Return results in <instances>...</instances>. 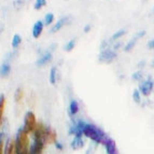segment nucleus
Here are the masks:
<instances>
[{"label": "nucleus", "instance_id": "1", "mask_svg": "<svg viewBox=\"0 0 154 154\" xmlns=\"http://www.w3.org/2000/svg\"><path fill=\"white\" fill-rule=\"evenodd\" d=\"M83 135L86 136L88 138L92 139L97 143H105L106 139L108 137L106 136V134L103 131L92 124H85L84 128H83Z\"/></svg>", "mask_w": 154, "mask_h": 154}, {"label": "nucleus", "instance_id": "2", "mask_svg": "<svg viewBox=\"0 0 154 154\" xmlns=\"http://www.w3.org/2000/svg\"><path fill=\"white\" fill-rule=\"evenodd\" d=\"M16 143V152L17 154H29V140H28V134L22 128L17 131L15 139Z\"/></svg>", "mask_w": 154, "mask_h": 154}, {"label": "nucleus", "instance_id": "3", "mask_svg": "<svg viewBox=\"0 0 154 154\" xmlns=\"http://www.w3.org/2000/svg\"><path fill=\"white\" fill-rule=\"evenodd\" d=\"M36 127H37L36 116H35V113H33V112H31V111H28V112L26 113L25 119H24L23 129L27 134H29V133H32V131H35Z\"/></svg>", "mask_w": 154, "mask_h": 154}, {"label": "nucleus", "instance_id": "4", "mask_svg": "<svg viewBox=\"0 0 154 154\" xmlns=\"http://www.w3.org/2000/svg\"><path fill=\"white\" fill-rule=\"evenodd\" d=\"M116 58V53L109 49L105 50V51H101V53L98 55V62L103 63V64H110Z\"/></svg>", "mask_w": 154, "mask_h": 154}, {"label": "nucleus", "instance_id": "5", "mask_svg": "<svg viewBox=\"0 0 154 154\" xmlns=\"http://www.w3.org/2000/svg\"><path fill=\"white\" fill-rule=\"evenodd\" d=\"M44 146V141L40 140V139H35L33 143L30 146V150H29V154H41L42 150Z\"/></svg>", "mask_w": 154, "mask_h": 154}, {"label": "nucleus", "instance_id": "6", "mask_svg": "<svg viewBox=\"0 0 154 154\" xmlns=\"http://www.w3.org/2000/svg\"><path fill=\"white\" fill-rule=\"evenodd\" d=\"M146 35V31L144 30H140L138 31V32L135 35V37H133V38L131 39V41L128 42V43L126 44L125 48H124V51L125 52H129L131 51V49H134V46H135V44L137 43V41H138V39L142 38V37Z\"/></svg>", "mask_w": 154, "mask_h": 154}, {"label": "nucleus", "instance_id": "7", "mask_svg": "<svg viewBox=\"0 0 154 154\" xmlns=\"http://www.w3.org/2000/svg\"><path fill=\"white\" fill-rule=\"evenodd\" d=\"M153 85H154V83L152 82L151 80H148L146 82L141 83L140 86H139L140 93H141L143 96H149L150 94H151L152 90H153Z\"/></svg>", "mask_w": 154, "mask_h": 154}, {"label": "nucleus", "instance_id": "8", "mask_svg": "<svg viewBox=\"0 0 154 154\" xmlns=\"http://www.w3.org/2000/svg\"><path fill=\"white\" fill-rule=\"evenodd\" d=\"M56 139H57V134L54 129L48 128L46 129L45 136H44V143L52 144V143H56Z\"/></svg>", "mask_w": 154, "mask_h": 154}, {"label": "nucleus", "instance_id": "9", "mask_svg": "<svg viewBox=\"0 0 154 154\" xmlns=\"http://www.w3.org/2000/svg\"><path fill=\"white\" fill-rule=\"evenodd\" d=\"M103 146H106V150H107V153L108 154H119L118 148H116V144L113 139L107 138L105 143H103Z\"/></svg>", "mask_w": 154, "mask_h": 154}, {"label": "nucleus", "instance_id": "10", "mask_svg": "<svg viewBox=\"0 0 154 154\" xmlns=\"http://www.w3.org/2000/svg\"><path fill=\"white\" fill-rule=\"evenodd\" d=\"M42 30H43V23L41 21H38L35 23L33 25V28H32V36L33 38H39V37L41 36Z\"/></svg>", "mask_w": 154, "mask_h": 154}, {"label": "nucleus", "instance_id": "11", "mask_svg": "<svg viewBox=\"0 0 154 154\" xmlns=\"http://www.w3.org/2000/svg\"><path fill=\"white\" fill-rule=\"evenodd\" d=\"M69 21V16H66V17H62L60 20H58V21L56 22V24H55L53 27L51 28V33H54V32H56V31H58L59 29L62 28L63 26L64 25H66L67 24V22Z\"/></svg>", "mask_w": 154, "mask_h": 154}, {"label": "nucleus", "instance_id": "12", "mask_svg": "<svg viewBox=\"0 0 154 154\" xmlns=\"http://www.w3.org/2000/svg\"><path fill=\"white\" fill-rule=\"evenodd\" d=\"M70 146H71L73 150H79V149H81V148H83V146H84V141H83L82 137H78V136L75 137L73 140L71 141Z\"/></svg>", "mask_w": 154, "mask_h": 154}, {"label": "nucleus", "instance_id": "13", "mask_svg": "<svg viewBox=\"0 0 154 154\" xmlns=\"http://www.w3.org/2000/svg\"><path fill=\"white\" fill-rule=\"evenodd\" d=\"M51 60H52V54L50 52H46L45 54H43L37 60V65L38 66H44V65H46L48 63L51 62Z\"/></svg>", "mask_w": 154, "mask_h": 154}, {"label": "nucleus", "instance_id": "14", "mask_svg": "<svg viewBox=\"0 0 154 154\" xmlns=\"http://www.w3.org/2000/svg\"><path fill=\"white\" fill-rule=\"evenodd\" d=\"M5 154H17V152H16L15 141L9 139L8 143H7V149H5Z\"/></svg>", "mask_w": 154, "mask_h": 154}, {"label": "nucleus", "instance_id": "15", "mask_svg": "<svg viewBox=\"0 0 154 154\" xmlns=\"http://www.w3.org/2000/svg\"><path fill=\"white\" fill-rule=\"evenodd\" d=\"M78 111H79V105L75 100H71V103H70V106H69V112L71 116H75L77 114Z\"/></svg>", "mask_w": 154, "mask_h": 154}, {"label": "nucleus", "instance_id": "16", "mask_svg": "<svg viewBox=\"0 0 154 154\" xmlns=\"http://www.w3.org/2000/svg\"><path fill=\"white\" fill-rule=\"evenodd\" d=\"M10 70H11V67L9 64H2L1 66V77H8V75L10 73Z\"/></svg>", "mask_w": 154, "mask_h": 154}, {"label": "nucleus", "instance_id": "17", "mask_svg": "<svg viewBox=\"0 0 154 154\" xmlns=\"http://www.w3.org/2000/svg\"><path fill=\"white\" fill-rule=\"evenodd\" d=\"M56 71L57 70L55 67H53L51 69V71H50V83L53 85L56 83Z\"/></svg>", "mask_w": 154, "mask_h": 154}, {"label": "nucleus", "instance_id": "18", "mask_svg": "<svg viewBox=\"0 0 154 154\" xmlns=\"http://www.w3.org/2000/svg\"><path fill=\"white\" fill-rule=\"evenodd\" d=\"M22 42V38L20 37V35H14L13 36V39H12V46L13 49H16Z\"/></svg>", "mask_w": 154, "mask_h": 154}, {"label": "nucleus", "instance_id": "19", "mask_svg": "<svg viewBox=\"0 0 154 154\" xmlns=\"http://www.w3.org/2000/svg\"><path fill=\"white\" fill-rule=\"evenodd\" d=\"M5 96L1 95V97H0V118H1V120H2L3 113H5Z\"/></svg>", "mask_w": 154, "mask_h": 154}, {"label": "nucleus", "instance_id": "20", "mask_svg": "<svg viewBox=\"0 0 154 154\" xmlns=\"http://www.w3.org/2000/svg\"><path fill=\"white\" fill-rule=\"evenodd\" d=\"M75 45V39H72V40H70L69 42H67L64 49H65V51H66V52H70V51H72V50H73Z\"/></svg>", "mask_w": 154, "mask_h": 154}, {"label": "nucleus", "instance_id": "21", "mask_svg": "<svg viewBox=\"0 0 154 154\" xmlns=\"http://www.w3.org/2000/svg\"><path fill=\"white\" fill-rule=\"evenodd\" d=\"M45 5H46V0H36V2L33 5V9L35 10H40Z\"/></svg>", "mask_w": 154, "mask_h": 154}, {"label": "nucleus", "instance_id": "22", "mask_svg": "<svg viewBox=\"0 0 154 154\" xmlns=\"http://www.w3.org/2000/svg\"><path fill=\"white\" fill-rule=\"evenodd\" d=\"M53 21H54V15L52 13H48L45 18H44V24L45 25H50V24L53 23Z\"/></svg>", "mask_w": 154, "mask_h": 154}, {"label": "nucleus", "instance_id": "23", "mask_svg": "<svg viewBox=\"0 0 154 154\" xmlns=\"http://www.w3.org/2000/svg\"><path fill=\"white\" fill-rule=\"evenodd\" d=\"M133 99L136 101L137 103H140V91L138 90H135L133 93Z\"/></svg>", "mask_w": 154, "mask_h": 154}, {"label": "nucleus", "instance_id": "24", "mask_svg": "<svg viewBox=\"0 0 154 154\" xmlns=\"http://www.w3.org/2000/svg\"><path fill=\"white\" fill-rule=\"evenodd\" d=\"M23 98V90L22 88H17L15 92V100L16 101H21Z\"/></svg>", "mask_w": 154, "mask_h": 154}, {"label": "nucleus", "instance_id": "25", "mask_svg": "<svg viewBox=\"0 0 154 154\" xmlns=\"http://www.w3.org/2000/svg\"><path fill=\"white\" fill-rule=\"evenodd\" d=\"M133 78L134 80H136V81H138V80H140L142 78V72H140V71H138V72H135L133 75Z\"/></svg>", "mask_w": 154, "mask_h": 154}, {"label": "nucleus", "instance_id": "26", "mask_svg": "<svg viewBox=\"0 0 154 154\" xmlns=\"http://www.w3.org/2000/svg\"><path fill=\"white\" fill-rule=\"evenodd\" d=\"M146 45H148V48H149V49H154V39L150 40V41L148 42V44H146Z\"/></svg>", "mask_w": 154, "mask_h": 154}, {"label": "nucleus", "instance_id": "27", "mask_svg": "<svg viewBox=\"0 0 154 154\" xmlns=\"http://www.w3.org/2000/svg\"><path fill=\"white\" fill-rule=\"evenodd\" d=\"M90 30H91V25L90 24H88V25L84 27V32H88Z\"/></svg>", "mask_w": 154, "mask_h": 154}, {"label": "nucleus", "instance_id": "28", "mask_svg": "<svg viewBox=\"0 0 154 154\" xmlns=\"http://www.w3.org/2000/svg\"><path fill=\"white\" fill-rule=\"evenodd\" d=\"M55 144H56V148H57L58 150H62V149H63V146H62L60 143H59V142H56Z\"/></svg>", "mask_w": 154, "mask_h": 154}, {"label": "nucleus", "instance_id": "29", "mask_svg": "<svg viewBox=\"0 0 154 154\" xmlns=\"http://www.w3.org/2000/svg\"><path fill=\"white\" fill-rule=\"evenodd\" d=\"M152 66H153V67H154V60H153V63H152Z\"/></svg>", "mask_w": 154, "mask_h": 154}, {"label": "nucleus", "instance_id": "30", "mask_svg": "<svg viewBox=\"0 0 154 154\" xmlns=\"http://www.w3.org/2000/svg\"><path fill=\"white\" fill-rule=\"evenodd\" d=\"M153 12H154V10H153Z\"/></svg>", "mask_w": 154, "mask_h": 154}]
</instances>
